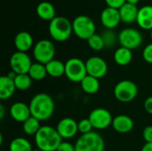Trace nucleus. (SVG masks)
<instances>
[{
    "label": "nucleus",
    "mask_w": 152,
    "mask_h": 151,
    "mask_svg": "<svg viewBox=\"0 0 152 151\" xmlns=\"http://www.w3.org/2000/svg\"><path fill=\"white\" fill-rule=\"evenodd\" d=\"M28 106L31 116L39 121L49 119L53 115L55 109L53 98L45 93H39L34 95Z\"/></svg>",
    "instance_id": "obj_1"
},
{
    "label": "nucleus",
    "mask_w": 152,
    "mask_h": 151,
    "mask_svg": "<svg viewBox=\"0 0 152 151\" xmlns=\"http://www.w3.org/2000/svg\"><path fill=\"white\" fill-rule=\"evenodd\" d=\"M63 142L56 128L50 125H43L35 135V142L37 150L42 151H57Z\"/></svg>",
    "instance_id": "obj_2"
},
{
    "label": "nucleus",
    "mask_w": 152,
    "mask_h": 151,
    "mask_svg": "<svg viewBox=\"0 0 152 151\" xmlns=\"http://www.w3.org/2000/svg\"><path fill=\"white\" fill-rule=\"evenodd\" d=\"M49 33L53 39L57 42L68 40L73 33L72 22L63 16H56L49 23Z\"/></svg>",
    "instance_id": "obj_3"
},
{
    "label": "nucleus",
    "mask_w": 152,
    "mask_h": 151,
    "mask_svg": "<svg viewBox=\"0 0 152 151\" xmlns=\"http://www.w3.org/2000/svg\"><path fill=\"white\" fill-rule=\"evenodd\" d=\"M76 151H104L105 142L98 133L93 131L82 134L75 143Z\"/></svg>",
    "instance_id": "obj_4"
},
{
    "label": "nucleus",
    "mask_w": 152,
    "mask_h": 151,
    "mask_svg": "<svg viewBox=\"0 0 152 151\" xmlns=\"http://www.w3.org/2000/svg\"><path fill=\"white\" fill-rule=\"evenodd\" d=\"M73 33L80 39L88 40L95 34V23L89 16L78 15L72 21Z\"/></svg>",
    "instance_id": "obj_5"
},
{
    "label": "nucleus",
    "mask_w": 152,
    "mask_h": 151,
    "mask_svg": "<svg viewBox=\"0 0 152 151\" xmlns=\"http://www.w3.org/2000/svg\"><path fill=\"white\" fill-rule=\"evenodd\" d=\"M65 76L73 83H80L86 76V62L79 58H70L65 62Z\"/></svg>",
    "instance_id": "obj_6"
},
{
    "label": "nucleus",
    "mask_w": 152,
    "mask_h": 151,
    "mask_svg": "<svg viewBox=\"0 0 152 151\" xmlns=\"http://www.w3.org/2000/svg\"><path fill=\"white\" fill-rule=\"evenodd\" d=\"M138 94V87L136 84L131 80L125 79L119 81L114 87L115 98L123 103L133 101Z\"/></svg>",
    "instance_id": "obj_7"
},
{
    "label": "nucleus",
    "mask_w": 152,
    "mask_h": 151,
    "mask_svg": "<svg viewBox=\"0 0 152 151\" xmlns=\"http://www.w3.org/2000/svg\"><path fill=\"white\" fill-rule=\"evenodd\" d=\"M55 46L52 41L48 39H41L36 43L33 47V56L37 62L47 64L54 59Z\"/></svg>",
    "instance_id": "obj_8"
},
{
    "label": "nucleus",
    "mask_w": 152,
    "mask_h": 151,
    "mask_svg": "<svg viewBox=\"0 0 152 151\" xmlns=\"http://www.w3.org/2000/svg\"><path fill=\"white\" fill-rule=\"evenodd\" d=\"M143 42L142 34L136 28H126L118 34V43L121 46L130 50L139 48Z\"/></svg>",
    "instance_id": "obj_9"
},
{
    "label": "nucleus",
    "mask_w": 152,
    "mask_h": 151,
    "mask_svg": "<svg viewBox=\"0 0 152 151\" xmlns=\"http://www.w3.org/2000/svg\"><path fill=\"white\" fill-rule=\"evenodd\" d=\"M88 118L94 129L103 130L112 125L114 117L108 109L104 108H96L90 112Z\"/></svg>",
    "instance_id": "obj_10"
},
{
    "label": "nucleus",
    "mask_w": 152,
    "mask_h": 151,
    "mask_svg": "<svg viewBox=\"0 0 152 151\" xmlns=\"http://www.w3.org/2000/svg\"><path fill=\"white\" fill-rule=\"evenodd\" d=\"M30 57L27 53L15 52L10 58V67L12 71L18 74H28L32 65Z\"/></svg>",
    "instance_id": "obj_11"
},
{
    "label": "nucleus",
    "mask_w": 152,
    "mask_h": 151,
    "mask_svg": "<svg viewBox=\"0 0 152 151\" xmlns=\"http://www.w3.org/2000/svg\"><path fill=\"white\" fill-rule=\"evenodd\" d=\"M87 75L101 79L108 73V64L104 59L99 56H92L86 61Z\"/></svg>",
    "instance_id": "obj_12"
},
{
    "label": "nucleus",
    "mask_w": 152,
    "mask_h": 151,
    "mask_svg": "<svg viewBox=\"0 0 152 151\" xmlns=\"http://www.w3.org/2000/svg\"><path fill=\"white\" fill-rule=\"evenodd\" d=\"M56 130L62 140H69L76 136L77 133L78 124L75 119L71 117H64L59 121L56 126Z\"/></svg>",
    "instance_id": "obj_13"
},
{
    "label": "nucleus",
    "mask_w": 152,
    "mask_h": 151,
    "mask_svg": "<svg viewBox=\"0 0 152 151\" xmlns=\"http://www.w3.org/2000/svg\"><path fill=\"white\" fill-rule=\"evenodd\" d=\"M101 21L106 29L115 28L121 21L119 10L107 6L102 10L101 13Z\"/></svg>",
    "instance_id": "obj_14"
},
{
    "label": "nucleus",
    "mask_w": 152,
    "mask_h": 151,
    "mask_svg": "<svg viewBox=\"0 0 152 151\" xmlns=\"http://www.w3.org/2000/svg\"><path fill=\"white\" fill-rule=\"evenodd\" d=\"M9 114L13 120L19 123H23L31 117L29 106L21 101H17L12 104L9 109Z\"/></svg>",
    "instance_id": "obj_15"
},
{
    "label": "nucleus",
    "mask_w": 152,
    "mask_h": 151,
    "mask_svg": "<svg viewBox=\"0 0 152 151\" xmlns=\"http://www.w3.org/2000/svg\"><path fill=\"white\" fill-rule=\"evenodd\" d=\"M111 125L116 132L119 133H127L134 129V123L130 117L125 114H121L116 116L113 118Z\"/></svg>",
    "instance_id": "obj_16"
},
{
    "label": "nucleus",
    "mask_w": 152,
    "mask_h": 151,
    "mask_svg": "<svg viewBox=\"0 0 152 151\" xmlns=\"http://www.w3.org/2000/svg\"><path fill=\"white\" fill-rule=\"evenodd\" d=\"M136 22L144 30L152 29V5H144L139 9Z\"/></svg>",
    "instance_id": "obj_17"
},
{
    "label": "nucleus",
    "mask_w": 152,
    "mask_h": 151,
    "mask_svg": "<svg viewBox=\"0 0 152 151\" xmlns=\"http://www.w3.org/2000/svg\"><path fill=\"white\" fill-rule=\"evenodd\" d=\"M13 43L17 51L27 53L33 45V37L30 33L20 31L15 36Z\"/></svg>",
    "instance_id": "obj_18"
},
{
    "label": "nucleus",
    "mask_w": 152,
    "mask_h": 151,
    "mask_svg": "<svg viewBox=\"0 0 152 151\" xmlns=\"http://www.w3.org/2000/svg\"><path fill=\"white\" fill-rule=\"evenodd\" d=\"M138 12H139V9L136 6V4L126 3L119 9L121 21H123L125 23H127V24L134 23L137 20Z\"/></svg>",
    "instance_id": "obj_19"
},
{
    "label": "nucleus",
    "mask_w": 152,
    "mask_h": 151,
    "mask_svg": "<svg viewBox=\"0 0 152 151\" xmlns=\"http://www.w3.org/2000/svg\"><path fill=\"white\" fill-rule=\"evenodd\" d=\"M16 86L13 79L8 76H2L0 77V99L7 100L10 99L16 91Z\"/></svg>",
    "instance_id": "obj_20"
},
{
    "label": "nucleus",
    "mask_w": 152,
    "mask_h": 151,
    "mask_svg": "<svg viewBox=\"0 0 152 151\" xmlns=\"http://www.w3.org/2000/svg\"><path fill=\"white\" fill-rule=\"evenodd\" d=\"M36 12L37 16L44 20L51 21L53 19L56 17L54 6L50 2L44 1L39 3L36 8Z\"/></svg>",
    "instance_id": "obj_21"
},
{
    "label": "nucleus",
    "mask_w": 152,
    "mask_h": 151,
    "mask_svg": "<svg viewBox=\"0 0 152 151\" xmlns=\"http://www.w3.org/2000/svg\"><path fill=\"white\" fill-rule=\"evenodd\" d=\"M114 61L119 66H126L128 65L133 59L132 50L120 46L114 53Z\"/></svg>",
    "instance_id": "obj_22"
},
{
    "label": "nucleus",
    "mask_w": 152,
    "mask_h": 151,
    "mask_svg": "<svg viewBox=\"0 0 152 151\" xmlns=\"http://www.w3.org/2000/svg\"><path fill=\"white\" fill-rule=\"evenodd\" d=\"M47 75L52 77H60L65 75V63L62 61L53 59L45 64Z\"/></svg>",
    "instance_id": "obj_23"
},
{
    "label": "nucleus",
    "mask_w": 152,
    "mask_h": 151,
    "mask_svg": "<svg viewBox=\"0 0 152 151\" xmlns=\"http://www.w3.org/2000/svg\"><path fill=\"white\" fill-rule=\"evenodd\" d=\"M80 85L82 90L87 94H94L100 89V81L98 78L87 75L81 82Z\"/></svg>",
    "instance_id": "obj_24"
},
{
    "label": "nucleus",
    "mask_w": 152,
    "mask_h": 151,
    "mask_svg": "<svg viewBox=\"0 0 152 151\" xmlns=\"http://www.w3.org/2000/svg\"><path fill=\"white\" fill-rule=\"evenodd\" d=\"M28 74L29 75V77H31L32 80L41 81V80L45 79V77L47 76L45 65L39 63V62H35L31 65Z\"/></svg>",
    "instance_id": "obj_25"
},
{
    "label": "nucleus",
    "mask_w": 152,
    "mask_h": 151,
    "mask_svg": "<svg viewBox=\"0 0 152 151\" xmlns=\"http://www.w3.org/2000/svg\"><path fill=\"white\" fill-rule=\"evenodd\" d=\"M10 151H33L31 143L25 138L16 137L10 142L9 145Z\"/></svg>",
    "instance_id": "obj_26"
},
{
    "label": "nucleus",
    "mask_w": 152,
    "mask_h": 151,
    "mask_svg": "<svg viewBox=\"0 0 152 151\" xmlns=\"http://www.w3.org/2000/svg\"><path fill=\"white\" fill-rule=\"evenodd\" d=\"M40 121L34 117H29L25 122L22 123V129L23 132L27 135H36V133L40 129Z\"/></svg>",
    "instance_id": "obj_27"
},
{
    "label": "nucleus",
    "mask_w": 152,
    "mask_h": 151,
    "mask_svg": "<svg viewBox=\"0 0 152 151\" xmlns=\"http://www.w3.org/2000/svg\"><path fill=\"white\" fill-rule=\"evenodd\" d=\"M16 89L20 91H26L30 88L32 79L28 74H18L13 79Z\"/></svg>",
    "instance_id": "obj_28"
},
{
    "label": "nucleus",
    "mask_w": 152,
    "mask_h": 151,
    "mask_svg": "<svg viewBox=\"0 0 152 151\" xmlns=\"http://www.w3.org/2000/svg\"><path fill=\"white\" fill-rule=\"evenodd\" d=\"M101 36L103 39L105 47L107 48L113 47L116 44V43L118 41V35L117 36L112 29H105Z\"/></svg>",
    "instance_id": "obj_29"
},
{
    "label": "nucleus",
    "mask_w": 152,
    "mask_h": 151,
    "mask_svg": "<svg viewBox=\"0 0 152 151\" xmlns=\"http://www.w3.org/2000/svg\"><path fill=\"white\" fill-rule=\"evenodd\" d=\"M87 44H88L89 47L94 51H101L105 47V44H104L102 36L98 35L96 33L87 40Z\"/></svg>",
    "instance_id": "obj_30"
},
{
    "label": "nucleus",
    "mask_w": 152,
    "mask_h": 151,
    "mask_svg": "<svg viewBox=\"0 0 152 151\" xmlns=\"http://www.w3.org/2000/svg\"><path fill=\"white\" fill-rule=\"evenodd\" d=\"M77 124H78V132L81 133L82 134H86L93 132L94 127L89 118H83L79 122H77Z\"/></svg>",
    "instance_id": "obj_31"
},
{
    "label": "nucleus",
    "mask_w": 152,
    "mask_h": 151,
    "mask_svg": "<svg viewBox=\"0 0 152 151\" xmlns=\"http://www.w3.org/2000/svg\"><path fill=\"white\" fill-rule=\"evenodd\" d=\"M142 58L146 62L152 64V43L144 47L142 51Z\"/></svg>",
    "instance_id": "obj_32"
},
{
    "label": "nucleus",
    "mask_w": 152,
    "mask_h": 151,
    "mask_svg": "<svg viewBox=\"0 0 152 151\" xmlns=\"http://www.w3.org/2000/svg\"><path fill=\"white\" fill-rule=\"evenodd\" d=\"M105 2L107 6L119 10L126 3V0H105Z\"/></svg>",
    "instance_id": "obj_33"
},
{
    "label": "nucleus",
    "mask_w": 152,
    "mask_h": 151,
    "mask_svg": "<svg viewBox=\"0 0 152 151\" xmlns=\"http://www.w3.org/2000/svg\"><path fill=\"white\" fill-rule=\"evenodd\" d=\"M142 137L146 142V143L152 142V125H148L143 129Z\"/></svg>",
    "instance_id": "obj_34"
},
{
    "label": "nucleus",
    "mask_w": 152,
    "mask_h": 151,
    "mask_svg": "<svg viewBox=\"0 0 152 151\" xmlns=\"http://www.w3.org/2000/svg\"><path fill=\"white\" fill-rule=\"evenodd\" d=\"M57 151H76L75 145L71 144L69 142H62L58 147Z\"/></svg>",
    "instance_id": "obj_35"
},
{
    "label": "nucleus",
    "mask_w": 152,
    "mask_h": 151,
    "mask_svg": "<svg viewBox=\"0 0 152 151\" xmlns=\"http://www.w3.org/2000/svg\"><path fill=\"white\" fill-rule=\"evenodd\" d=\"M144 109L150 115H152V96L148 97L145 100V101H144Z\"/></svg>",
    "instance_id": "obj_36"
},
{
    "label": "nucleus",
    "mask_w": 152,
    "mask_h": 151,
    "mask_svg": "<svg viewBox=\"0 0 152 151\" xmlns=\"http://www.w3.org/2000/svg\"><path fill=\"white\" fill-rule=\"evenodd\" d=\"M141 151H152V142H150V143H145Z\"/></svg>",
    "instance_id": "obj_37"
},
{
    "label": "nucleus",
    "mask_w": 152,
    "mask_h": 151,
    "mask_svg": "<svg viewBox=\"0 0 152 151\" xmlns=\"http://www.w3.org/2000/svg\"><path fill=\"white\" fill-rule=\"evenodd\" d=\"M4 117V105H0V119L2 120Z\"/></svg>",
    "instance_id": "obj_38"
},
{
    "label": "nucleus",
    "mask_w": 152,
    "mask_h": 151,
    "mask_svg": "<svg viewBox=\"0 0 152 151\" xmlns=\"http://www.w3.org/2000/svg\"><path fill=\"white\" fill-rule=\"evenodd\" d=\"M140 0H126V3H129V4H136Z\"/></svg>",
    "instance_id": "obj_39"
},
{
    "label": "nucleus",
    "mask_w": 152,
    "mask_h": 151,
    "mask_svg": "<svg viewBox=\"0 0 152 151\" xmlns=\"http://www.w3.org/2000/svg\"><path fill=\"white\" fill-rule=\"evenodd\" d=\"M151 39H152V29L151 30Z\"/></svg>",
    "instance_id": "obj_40"
},
{
    "label": "nucleus",
    "mask_w": 152,
    "mask_h": 151,
    "mask_svg": "<svg viewBox=\"0 0 152 151\" xmlns=\"http://www.w3.org/2000/svg\"><path fill=\"white\" fill-rule=\"evenodd\" d=\"M33 151H42V150H37H37H34Z\"/></svg>",
    "instance_id": "obj_41"
}]
</instances>
